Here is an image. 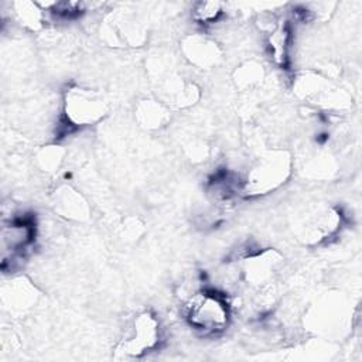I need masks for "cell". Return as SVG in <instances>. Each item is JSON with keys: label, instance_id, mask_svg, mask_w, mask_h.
<instances>
[{"label": "cell", "instance_id": "4", "mask_svg": "<svg viewBox=\"0 0 362 362\" xmlns=\"http://www.w3.org/2000/svg\"><path fill=\"white\" fill-rule=\"evenodd\" d=\"M65 110L71 123L85 126L93 123L103 115L105 103L99 95L86 89L75 88L66 93Z\"/></svg>", "mask_w": 362, "mask_h": 362}, {"label": "cell", "instance_id": "6", "mask_svg": "<svg viewBox=\"0 0 362 362\" xmlns=\"http://www.w3.org/2000/svg\"><path fill=\"white\" fill-rule=\"evenodd\" d=\"M222 13V4L221 3H199L194 11V18L199 23L208 24L215 21L219 14Z\"/></svg>", "mask_w": 362, "mask_h": 362}, {"label": "cell", "instance_id": "1", "mask_svg": "<svg viewBox=\"0 0 362 362\" xmlns=\"http://www.w3.org/2000/svg\"><path fill=\"white\" fill-rule=\"evenodd\" d=\"M229 315L226 298L215 290H202L194 294L185 304L188 324L205 334L223 331L229 322Z\"/></svg>", "mask_w": 362, "mask_h": 362}, {"label": "cell", "instance_id": "2", "mask_svg": "<svg viewBox=\"0 0 362 362\" xmlns=\"http://www.w3.org/2000/svg\"><path fill=\"white\" fill-rule=\"evenodd\" d=\"M160 342V324L156 315L150 311L137 314L129 325L124 328L123 337L120 338L116 352L122 356L139 358Z\"/></svg>", "mask_w": 362, "mask_h": 362}, {"label": "cell", "instance_id": "5", "mask_svg": "<svg viewBox=\"0 0 362 362\" xmlns=\"http://www.w3.org/2000/svg\"><path fill=\"white\" fill-rule=\"evenodd\" d=\"M35 235V228L33 221L28 218H14L7 225L1 228V250H3V264L11 262L24 252L33 243Z\"/></svg>", "mask_w": 362, "mask_h": 362}, {"label": "cell", "instance_id": "3", "mask_svg": "<svg viewBox=\"0 0 362 362\" xmlns=\"http://www.w3.org/2000/svg\"><path fill=\"white\" fill-rule=\"evenodd\" d=\"M288 160L280 154H269L250 170L246 189L250 194H264L281 185L288 175Z\"/></svg>", "mask_w": 362, "mask_h": 362}]
</instances>
